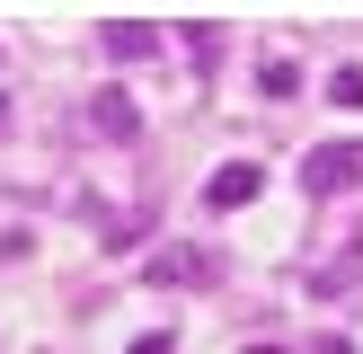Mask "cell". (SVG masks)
Masks as SVG:
<instances>
[{
	"label": "cell",
	"mask_w": 363,
	"mask_h": 354,
	"mask_svg": "<svg viewBox=\"0 0 363 354\" xmlns=\"http://www.w3.org/2000/svg\"><path fill=\"white\" fill-rule=\"evenodd\" d=\"M98 45L116 53V62H142V53H160V27H151V18H106Z\"/></svg>",
	"instance_id": "5"
},
{
	"label": "cell",
	"mask_w": 363,
	"mask_h": 354,
	"mask_svg": "<svg viewBox=\"0 0 363 354\" xmlns=\"http://www.w3.org/2000/svg\"><path fill=\"white\" fill-rule=\"evenodd\" d=\"M124 354H169V336H142V346H124Z\"/></svg>",
	"instance_id": "7"
},
{
	"label": "cell",
	"mask_w": 363,
	"mask_h": 354,
	"mask_svg": "<svg viewBox=\"0 0 363 354\" xmlns=\"http://www.w3.org/2000/svg\"><path fill=\"white\" fill-rule=\"evenodd\" d=\"M354 177H363V151H354V142H319V151L301 159V186H311V195H346Z\"/></svg>",
	"instance_id": "1"
},
{
	"label": "cell",
	"mask_w": 363,
	"mask_h": 354,
	"mask_svg": "<svg viewBox=\"0 0 363 354\" xmlns=\"http://www.w3.org/2000/svg\"><path fill=\"white\" fill-rule=\"evenodd\" d=\"M89 133H106V142H133V133H142V106L124 98V88H98V98H89Z\"/></svg>",
	"instance_id": "3"
},
{
	"label": "cell",
	"mask_w": 363,
	"mask_h": 354,
	"mask_svg": "<svg viewBox=\"0 0 363 354\" xmlns=\"http://www.w3.org/2000/svg\"><path fill=\"white\" fill-rule=\"evenodd\" d=\"M142 275L151 283H222V248H160Z\"/></svg>",
	"instance_id": "2"
},
{
	"label": "cell",
	"mask_w": 363,
	"mask_h": 354,
	"mask_svg": "<svg viewBox=\"0 0 363 354\" xmlns=\"http://www.w3.org/2000/svg\"><path fill=\"white\" fill-rule=\"evenodd\" d=\"M337 106H363V71H337Z\"/></svg>",
	"instance_id": "6"
},
{
	"label": "cell",
	"mask_w": 363,
	"mask_h": 354,
	"mask_svg": "<svg viewBox=\"0 0 363 354\" xmlns=\"http://www.w3.org/2000/svg\"><path fill=\"white\" fill-rule=\"evenodd\" d=\"M257 186H266L257 159H222V169H213V186H204V204H213V212H230V204H248Z\"/></svg>",
	"instance_id": "4"
}]
</instances>
